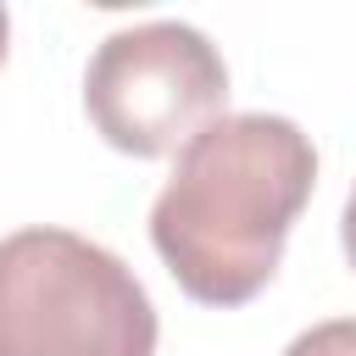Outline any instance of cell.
I'll list each match as a JSON object with an SVG mask.
<instances>
[{"label": "cell", "mask_w": 356, "mask_h": 356, "mask_svg": "<svg viewBox=\"0 0 356 356\" xmlns=\"http://www.w3.org/2000/svg\"><path fill=\"white\" fill-rule=\"evenodd\" d=\"M312 189L317 145L300 122L278 111H222L178 150L150 206V245L189 300L245 306L273 284Z\"/></svg>", "instance_id": "6da1fadb"}, {"label": "cell", "mask_w": 356, "mask_h": 356, "mask_svg": "<svg viewBox=\"0 0 356 356\" xmlns=\"http://www.w3.org/2000/svg\"><path fill=\"white\" fill-rule=\"evenodd\" d=\"M0 356H156V306L106 245L17 228L0 239Z\"/></svg>", "instance_id": "7a4b0ae2"}, {"label": "cell", "mask_w": 356, "mask_h": 356, "mask_svg": "<svg viewBox=\"0 0 356 356\" xmlns=\"http://www.w3.org/2000/svg\"><path fill=\"white\" fill-rule=\"evenodd\" d=\"M228 106L222 50L172 17L117 28L83 67V111L122 156H178Z\"/></svg>", "instance_id": "3957f363"}, {"label": "cell", "mask_w": 356, "mask_h": 356, "mask_svg": "<svg viewBox=\"0 0 356 356\" xmlns=\"http://www.w3.org/2000/svg\"><path fill=\"white\" fill-rule=\"evenodd\" d=\"M284 356H356V317L312 323L306 334H295V339L284 345Z\"/></svg>", "instance_id": "277c9868"}, {"label": "cell", "mask_w": 356, "mask_h": 356, "mask_svg": "<svg viewBox=\"0 0 356 356\" xmlns=\"http://www.w3.org/2000/svg\"><path fill=\"white\" fill-rule=\"evenodd\" d=\"M339 245H345V261L356 267V184L345 195V217H339Z\"/></svg>", "instance_id": "5b68a950"}, {"label": "cell", "mask_w": 356, "mask_h": 356, "mask_svg": "<svg viewBox=\"0 0 356 356\" xmlns=\"http://www.w3.org/2000/svg\"><path fill=\"white\" fill-rule=\"evenodd\" d=\"M6 50H11V17H6V6H0V67H6Z\"/></svg>", "instance_id": "8992f818"}]
</instances>
